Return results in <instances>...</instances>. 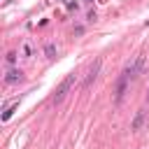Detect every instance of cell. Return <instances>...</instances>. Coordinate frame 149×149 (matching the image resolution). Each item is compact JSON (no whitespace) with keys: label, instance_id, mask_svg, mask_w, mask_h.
<instances>
[{"label":"cell","instance_id":"cell-1","mask_svg":"<svg viewBox=\"0 0 149 149\" xmlns=\"http://www.w3.org/2000/svg\"><path fill=\"white\" fill-rule=\"evenodd\" d=\"M72 86H74V72H72V74H68V77H65V79L61 81V86L56 88V93H54L51 102H61V100L65 98V93H68V91H70Z\"/></svg>","mask_w":149,"mask_h":149},{"label":"cell","instance_id":"cell-2","mask_svg":"<svg viewBox=\"0 0 149 149\" xmlns=\"http://www.w3.org/2000/svg\"><path fill=\"white\" fill-rule=\"evenodd\" d=\"M126 86H128V77H126V74H121V79H119V84H116V95H114V102H116V105H119V102L123 100Z\"/></svg>","mask_w":149,"mask_h":149},{"label":"cell","instance_id":"cell-3","mask_svg":"<svg viewBox=\"0 0 149 149\" xmlns=\"http://www.w3.org/2000/svg\"><path fill=\"white\" fill-rule=\"evenodd\" d=\"M100 65H102V61H100V58H95V63L91 65V70H88V74H86V81H84V86H91V84H93V79L98 77V70H100Z\"/></svg>","mask_w":149,"mask_h":149},{"label":"cell","instance_id":"cell-4","mask_svg":"<svg viewBox=\"0 0 149 149\" xmlns=\"http://www.w3.org/2000/svg\"><path fill=\"white\" fill-rule=\"evenodd\" d=\"M144 116H147V112H144V109H140V112L135 114L133 123H130V130H140V128H142V123H144Z\"/></svg>","mask_w":149,"mask_h":149},{"label":"cell","instance_id":"cell-5","mask_svg":"<svg viewBox=\"0 0 149 149\" xmlns=\"http://www.w3.org/2000/svg\"><path fill=\"white\" fill-rule=\"evenodd\" d=\"M5 81H7V84H16V81H21V72H19V70H9L7 77H5Z\"/></svg>","mask_w":149,"mask_h":149},{"label":"cell","instance_id":"cell-6","mask_svg":"<svg viewBox=\"0 0 149 149\" xmlns=\"http://www.w3.org/2000/svg\"><path fill=\"white\" fill-rule=\"evenodd\" d=\"M135 65H137V72L142 74V72H144V54H140V56L135 58Z\"/></svg>","mask_w":149,"mask_h":149},{"label":"cell","instance_id":"cell-7","mask_svg":"<svg viewBox=\"0 0 149 149\" xmlns=\"http://www.w3.org/2000/svg\"><path fill=\"white\" fill-rule=\"evenodd\" d=\"M14 109H16V102H14V105H9V107H7L5 112H2V121H7V119H9L12 114H14Z\"/></svg>","mask_w":149,"mask_h":149},{"label":"cell","instance_id":"cell-8","mask_svg":"<svg viewBox=\"0 0 149 149\" xmlns=\"http://www.w3.org/2000/svg\"><path fill=\"white\" fill-rule=\"evenodd\" d=\"M44 54H47L49 58H54V54H56V47H54V44H47V47H44Z\"/></svg>","mask_w":149,"mask_h":149},{"label":"cell","instance_id":"cell-9","mask_svg":"<svg viewBox=\"0 0 149 149\" xmlns=\"http://www.w3.org/2000/svg\"><path fill=\"white\" fill-rule=\"evenodd\" d=\"M23 56L28 58V56H33V47H30V42H26L23 44Z\"/></svg>","mask_w":149,"mask_h":149},{"label":"cell","instance_id":"cell-10","mask_svg":"<svg viewBox=\"0 0 149 149\" xmlns=\"http://www.w3.org/2000/svg\"><path fill=\"white\" fill-rule=\"evenodd\" d=\"M7 61H9V63H14V61H16V54H14V51H9V54H7Z\"/></svg>","mask_w":149,"mask_h":149},{"label":"cell","instance_id":"cell-11","mask_svg":"<svg viewBox=\"0 0 149 149\" xmlns=\"http://www.w3.org/2000/svg\"><path fill=\"white\" fill-rule=\"evenodd\" d=\"M147 98H149V91H147Z\"/></svg>","mask_w":149,"mask_h":149}]
</instances>
